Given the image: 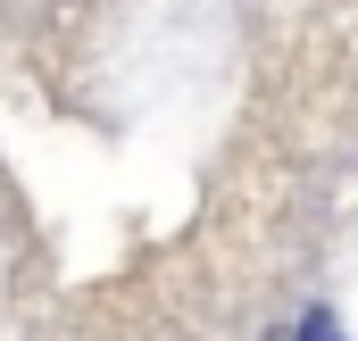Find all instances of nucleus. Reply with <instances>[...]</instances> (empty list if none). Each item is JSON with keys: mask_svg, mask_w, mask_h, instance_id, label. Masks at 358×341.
<instances>
[{"mask_svg": "<svg viewBox=\"0 0 358 341\" xmlns=\"http://www.w3.org/2000/svg\"><path fill=\"white\" fill-rule=\"evenodd\" d=\"M300 341H342V325H334V317L317 308V317H300Z\"/></svg>", "mask_w": 358, "mask_h": 341, "instance_id": "nucleus-1", "label": "nucleus"}]
</instances>
